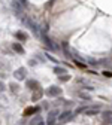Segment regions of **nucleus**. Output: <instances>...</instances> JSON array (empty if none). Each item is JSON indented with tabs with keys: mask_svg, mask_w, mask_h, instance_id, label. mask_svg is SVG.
<instances>
[{
	"mask_svg": "<svg viewBox=\"0 0 112 125\" xmlns=\"http://www.w3.org/2000/svg\"><path fill=\"white\" fill-rule=\"evenodd\" d=\"M57 118H58V110H51L46 116V125H55Z\"/></svg>",
	"mask_w": 112,
	"mask_h": 125,
	"instance_id": "obj_1",
	"label": "nucleus"
},
{
	"mask_svg": "<svg viewBox=\"0 0 112 125\" xmlns=\"http://www.w3.org/2000/svg\"><path fill=\"white\" fill-rule=\"evenodd\" d=\"M72 110H63L60 115H58V118H57V122H67L69 119H72Z\"/></svg>",
	"mask_w": 112,
	"mask_h": 125,
	"instance_id": "obj_2",
	"label": "nucleus"
},
{
	"mask_svg": "<svg viewBox=\"0 0 112 125\" xmlns=\"http://www.w3.org/2000/svg\"><path fill=\"white\" fill-rule=\"evenodd\" d=\"M45 92H46V95H50V97H58L61 94V88L60 86H50Z\"/></svg>",
	"mask_w": 112,
	"mask_h": 125,
	"instance_id": "obj_3",
	"label": "nucleus"
},
{
	"mask_svg": "<svg viewBox=\"0 0 112 125\" xmlns=\"http://www.w3.org/2000/svg\"><path fill=\"white\" fill-rule=\"evenodd\" d=\"M40 37L43 39V43H45V45H46L51 51H58V46H57V45H54V43L50 40V37H48L46 34H43V33H42V34H40Z\"/></svg>",
	"mask_w": 112,
	"mask_h": 125,
	"instance_id": "obj_4",
	"label": "nucleus"
},
{
	"mask_svg": "<svg viewBox=\"0 0 112 125\" xmlns=\"http://www.w3.org/2000/svg\"><path fill=\"white\" fill-rule=\"evenodd\" d=\"M25 74H27V70H25L24 67H20V69H17V70L13 72V76L17 77L18 81H23L24 77H25Z\"/></svg>",
	"mask_w": 112,
	"mask_h": 125,
	"instance_id": "obj_5",
	"label": "nucleus"
},
{
	"mask_svg": "<svg viewBox=\"0 0 112 125\" xmlns=\"http://www.w3.org/2000/svg\"><path fill=\"white\" fill-rule=\"evenodd\" d=\"M15 37H17L18 40H27V34L25 33H23V31H17V33H15Z\"/></svg>",
	"mask_w": 112,
	"mask_h": 125,
	"instance_id": "obj_6",
	"label": "nucleus"
},
{
	"mask_svg": "<svg viewBox=\"0 0 112 125\" xmlns=\"http://www.w3.org/2000/svg\"><path fill=\"white\" fill-rule=\"evenodd\" d=\"M12 48H13L15 51H17L18 54H24V48H23V46H21L20 43H13V45H12Z\"/></svg>",
	"mask_w": 112,
	"mask_h": 125,
	"instance_id": "obj_7",
	"label": "nucleus"
},
{
	"mask_svg": "<svg viewBox=\"0 0 112 125\" xmlns=\"http://www.w3.org/2000/svg\"><path fill=\"white\" fill-rule=\"evenodd\" d=\"M54 73H57L58 76H61V74H66V69L64 67H54Z\"/></svg>",
	"mask_w": 112,
	"mask_h": 125,
	"instance_id": "obj_8",
	"label": "nucleus"
},
{
	"mask_svg": "<svg viewBox=\"0 0 112 125\" xmlns=\"http://www.w3.org/2000/svg\"><path fill=\"white\" fill-rule=\"evenodd\" d=\"M27 86L31 88V89H35V88H39V83L36 81H27Z\"/></svg>",
	"mask_w": 112,
	"mask_h": 125,
	"instance_id": "obj_9",
	"label": "nucleus"
},
{
	"mask_svg": "<svg viewBox=\"0 0 112 125\" xmlns=\"http://www.w3.org/2000/svg\"><path fill=\"white\" fill-rule=\"evenodd\" d=\"M42 97V89H40V86L37 88V92H35V95H33V98H31V100H33V101H36V100H39Z\"/></svg>",
	"mask_w": 112,
	"mask_h": 125,
	"instance_id": "obj_10",
	"label": "nucleus"
},
{
	"mask_svg": "<svg viewBox=\"0 0 112 125\" xmlns=\"http://www.w3.org/2000/svg\"><path fill=\"white\" fill-rule=\"evenodd\" d=\"M39 110H40L39 107H30V109H27V110H25V113H24V115H31V113L39 112Z\"/></svg>",
	"mask_w": 112,
	"mask_h": 125,
	"instance_id": "obj_11",
	"label": "nucleus"
},
{
	"mask_svg": "<svg viewBox=\"0 0 112 125\" xmlns=\"http://www.w3.org/2000/svg\"><path fill=\"white\" fill-rule=\"evenodd\" d=\"M58 79H60L61 82H66V81L70 79V76H67V74H61V76H58Z\"/></svg>",
	"mask_w": 112,
	"mask_h": 125,
	"instance_id": "obj_12",
	"label": "nucleus"
},
{
	"mask_svg": "<svg viewBox=\"0 0 112 125\" xmlns=\"http://www.w3.org/2000/svg\"><path fill=\"white\" fill-rule=\"evenodd\" d=\"M9 86H11V91L12 92H18V85L17 83H11Z\"/></svg>",
	"mask_w": 112,
	"mask_h": 125,
	"instance_id": "obj_13",
	"label": "nucleus"
},
{
	"mask_svg": "<svg viewBox=\"0 0 112 125\" xmlns=\"http://www.w3.org/2000/svg\"><path fill=\"white\" fill-rule=\"evenodd\" d=\"M39 119H40V116H36V118H33V119H31V124H30V125H37Z\"/></svg>",
	"mask_w": 112,
	"mask_h": 125,
	"instance_id": "obj_14",
	"label": "nucleus"
},
{
	"mask_svg": "<svg viewBox=\"0 0 112 125\" xmlns=\"http://www.w3.org/2000/svg\"><path fill=\"white\" fill-rule=\"evenodd\" d=\"M79 97H81V98H84V100H87V101L90 100V97L87 95V94H84V92H81V94H79Z\"/></svg>",
	"mask_w": 112,
	"mask_h": 125,
	"instance_id": "obj_15",
	"label": "nucleus"
},
{
	"mask_svg": "<svg viewBox=\"0 0 112 125\" xmlns=\"http://www.w3.org/2000/svg\"><path fill=\"white\" fill-rule=\"evenodd\" d=\"M102 74H103V76H106V77H112V72H108V70H105Z\"/></svg>",
	"mask_w": 112,
	"mask_h": 125,
	"instance_id": "obj_16",
	"label": "nucleus"
},
{
	"mask_svg": "<svg viewBox=\"0 0 112 125\" xmlns=\"http://www.w3.org/2000/svg\"><path fill=\"white\" fill-rule=\"evenodd\" d=\"M103 116H105V118H111V116H112V112H105Z\"/></svg>",
	"mask_w": 112,
	"mask_h": 125,
	"instance_id": "obj_17",
	"label": "nucleus"
},
{
	"mask_svg": "<svg viewBox=\"0 0 112 125\" xmlns=\"http://www.w3.org/2000/svg\"><path fill=\"white\" fill-rule=\"evenodd\" d=\"M46 58H48V60H51V61H54V62H57V60H55L54 57H51V55H48V54H46Z\"/></svg>",
	"mask_w": 112,
	"mask_h": 125,
	"instance_id": "obj_18",
	"label": "nucleus"
},
{
	"mask_svg": "<svg viewBox=\"0 0 112 125\" xmlns=\"http://www.w3.org/2000/svg\"><path fill=\"white\" fill-rule=\"evenodd\" d=\"M37 125H46V122H45V121L40 118V119H39V122H37Z\"/></svg>",
	"mask_w": 112,
	"mask_h": 125,
	"instance_id": "obj_19",
	"label": "nucleus"
},
{
	"mask_svg": "<svg viewBox=\"0 0 112 125\" xmlns=\"http://www.w3.org/2000/svg\"><path fill=\"white\" fill-rule=\"evenodd\" d=\"M28 64H30V66H36V60H30Z\"/></svg>",
	"mask_w": 112,
	"mask_h": 125,
	"instance_id": "obj_20",
	"label": "nucleus"
},
{
	"mask_svg": "<svg viewBox=\"0 0 112 125\" xmlns=\"http://www.w3.org/2000/svg\"><path fill=\"white\" fill-rule=\"evenodd\" d=\"M0 91H5V85H3V82H0Z\"/></svg>",
	"mask_w": 112,
	"mask_h": 125,
	"instance_id": "obj_21",
	"label": "nucleus"
}]
</instances>
